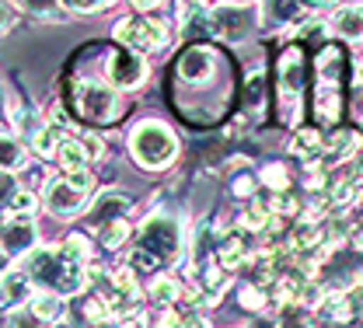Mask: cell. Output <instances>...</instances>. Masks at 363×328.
<instances>
[{
    "mask_svg": "<svg viewBox=\"0 0 363 328\" xmlns=\"http://www.w3.org/2000/svg\"><path fill=\"white\" fill-rule=\"evenodd\" d=\"M304 11H308V0H262V18L272 28L294 25Z\"/></svg>",
    "mask_w": 363,
    "mask_h": 328,
    "instance_id": "cell-11",
    "label": "cell"
},
{
    "mask_svg": "<svg viewBox=\"0 0 363 328\" xmlns=\"http://www.w3.org/2000/svg\"><path fill=\"white\" fill-rule=\"evenodd\" d=\"M279 81H283L286 98H297V94H301V52H297V49H290V52L283 56V63H279Z\"/></svg>",
    "mask_w": 363,
    "mask_h": 328,
    "instance_id": "cell-17",
    "label": "cell"
},
{
    "mask_svg": "<svg viewBox=\"0 0 363 328\" xmlns=\"http://www.w3.org/2000/svg\"><path fill=\"white\" fill-rule=\"evenodd\" d=\"M130 210V196H123V192H105L98 203H94V210H91V224L98 227V224H105V220H112V217H123Z\"/></svg>",
    "mask_w": 363,
    "mask_h": 328,
    "instance_id": "cell-14",
    "label": "cell"
},
{
    "mask_svg": "<svg viewBox=\"0 0 363 328\" xmlns=\"http://www.w3.org/2000/svg\"><path fill=\"white\" fill-rule=\"evenodd\" d=\"M70 259H77V262H84L88 266V259H91V248H88V241L81 234H70V237H63V244H60Z\"/></svg>",
    "mask_w": 363,
    "mask_h": 328,
    "instance_id": "cell-28",
    "label": "cell"
},
{
    "mask_svg": "<svg viewBox=\"0 0 363 328\" xmlns=\"http://www.w3.org/2000/svg\"><path fill=\"white\" fill-rule=\"evenodd\" d=\"M56 161H60V168L63 171H81V168H88V150H84V143L81 140H60L56 147Z\"/></svg>",
    "mask_w": 363,
    "mask_h": 328,
    "instance_id": "cell-16",
    "label": "cell"
},
{
    "mask_svg": "<svg viewBox=\"0 0 363 328\" xmlns=\"http://www.w3.org/2000/svg\"><path fill=\"white\" fill-rule=\"evenodd\" d=\"M32 248H35V224H32V217L7 213V220L0 224V251L7 259H21Z\"/></svg>",
    "mask_w": 363,
    "mask_h": 328,
    "instance_id": "cell-7",
    "label": "cell"
},
{
    "mask_svg": "<svg viewBox=\"0 0 363 328\" xmlns=\"http://www.w3.org/2000/svg\"><path fill=\"white\" fill-rule=\"evenodd\" d=\"M339 0H308V7H335Z\"/></svg>",
    "mask_w": 363,
    "mask_h": 328,
    "instance_id": "cell-41",
    "label": "cell"
},
{
    "mask_svg": "<svg viewBox=\"0 0 363 328\" xmlns=\"http://www.w3.org/2000/svg\"><path fill=\"white\" fill-rule=\"evenodd\" d=\"M248 259V244H245V234H227L220 241V266L227 273H234L241 262Z\"/></svg>",
    "mask_w": 363,
    "mask_h": 328,
    "instance_id": "cell-18",
    "label": "cell"
},
{
    "mask_svg": "<svg viewBox=\"0 0 363 328\" xmlns=\"http://www.w3.org/2000/svg\"><path fill=\"white\" fill-rule=\"evenodd\" d=\"M25 276L32 283H39L43 290L70 297L84 286V262L70 259L60 244L56 248H39V251L25 255Z\"/></svg>",
    "mask_w": 363,
    "mask_h": 328,
    "instance_id": "cell-1",
    "label": "cell"
},
{
    "mask_svg": "<svg viewBox=\"0 0 363 328\" xmlns=\"http://www.w3.org/2000/svg\"><path fill=\"white\" fill-rule=\"evenodd\" d=\"M25 161H28L25 147L14 140V137H4L0 133V168L4 171H18V168H25Z\"/></svg>",
    "mask_w": 363,
    "mask_h": 328,
    "instance_id": "cell-20",
    "label": "cell"
},
{
    "mask_svg": "<svg viewBox=\"0 0 363 328\" xmlns=\"http://www.w3.org/2000/svg\"><path fill=\"white\" fill-rule=\"evenodd\" d=\"M315 115H318V123H335V115H339V94L332 91L328 84L315 98Z\"/></svg>",
    "mask_w": 363,
    "mask_h": 328,
    "instance_id": "cell-25",
    "label": "cell"
},
{
    "mask_svg": "<svg viewBox=\"0 0 363 328\" xmlns=\"http://www.w3.org/2000/svg\"><path fill=\"white\" fill-rule=\"evenodd\" d=\"M353 244H357V248L363 251V231H357V234H353Z\"/></svg>",
    "mask_w": 363,
    "mask_h": 328,
    "instance_id": "cell-42",
    "label": "cell"
},
{
    "mask_svg": "<svg viewBox=\"0 0 363 328\" xmlns=\"http://www.w3.org/2000/svg\"><path fill=\"white\" fill-rule=\"evenodd\" d=\"M318 67H321V77H325V81H332V74H335L332 67H339V52H335V49H325V56H321V63H318Z\"/></svg>",
    "mask_w": 363,
    "mask_h": 328,
    "instance_id": "cell-35",
    "label": "cell"
},
{
    "mask_svg": "<svg viewBox=\"0 0 363 328\" xmlns=\"http://www.w3.org/2000/svg\"><path fill=\"white\" fill-rule=\"evenodd\" d=\"M269 213L272 217H290V213H297V203H294V196H272L269 199Z\"/></svg>",
    "mask_w": 363,
    "mask_h": 328,
    "instance_id": "cell-30",
    "label": "cell"
},
{
    "mask_svg": "<svg viewBox=\"0 0 363 328\" xmlns=\"http://www.w3.org/2000/svg\"><path fill=\"white\" fill-rule=\"evenodd\" d=\"M227 4H248V0H227Z\"/></svg>",
    "mask_w": 363,
    "mask_h": 328,
    "instance_id": "cell-43",
    "label": "cell"
},
{
    "mask_svg": "<svg viewBox=\"0 0 363 328\" xmlns=\"http://www.w3.org/2000/svg\"><path fill=\"white\" fill-rule=\"evenodd\" d=\"M32 14H43V18H52L56 14V7H60V0H21Z\"/></svg>",
    "mask_w": 363,
    "mask_h": 328,
    "instance_id": "cell-33",
    "label": "cell"
},
{
    "mask_svg": "<svg viewBox=\"0 0 363 328\" xmlns=\"http://www.w3.org/2000/svg\"><path fill=\"white\" fill-rule=\"evenodd\" d=\"M116 43H123L133 52H154L168 43V25L161 18H147V14H133L126 21L116 25Z\"/></svg>",
    "mask_w": 363,
    "mask_h": 328,
    "instance_id": "cell-4",
    "label": "cell"
},
{
    "mask_svg": "<svg viewBox=\"0 0 363 328\" xmlns=\"http://www.w3.org/2000/svg\"><path fill=\"white\" fill-rule=\"evenodd\" d=\"M7 213H14V217H32V213H35V196L14 188V196L7 199Z\"/></svg>",
    "mask_w": 363,
    "mask_h": 328,
    "instance_id": "cell-27",
    "label": "cell"
},
{
    "mask_svg": "<svg viewBox=\"0 0 363 328\" xmlns=\"http://www.w3.org/2000/svg\"><path fill=\"white\" fill-rule=\"evenodd\" d=\"M241 304H245L248 311H259V307L266 304V297H262L259 286H245V290H241Z\"/></svg>",
    "mask_w": 363,
    "mask_h": 328,
    "instance_id": "cell-32",
    "label": "cell"
},
{
    "mask_svg": "<svg viewBox=\"0 0 363 328\" xmlns=\"http://www.w3.org/2000/svg\"><path fill=\"white\" fill-rule=\"evenodd\" d=\"M32 280L25 276V269H7L0 273V311H18L28 304Z\"/></svg>",
    "mask_w": 363,
    "mask_h": 328,
    "instance_id": "cell-9",
    "label": "cell"
},
{
    "mask_svg": "<svg viewBox=\"0 0 363 328\" xmlns=\"http://www.w3.org/2000/svg\"><path fill=\"white\" fill-rule=\"evenodd\" d=\"M290 150L297 154V157H304V161H318L321 157V133L315 130H301L294 143H290Z\"/></svg>",
    "mask_w": 363,
    "mask_h": 328,
    "instance_id": "cell-22",
    "label": "cell"
},
{
    "mask_svg": "<svg viewBox=\"0 0 363 328\" xmlns=\"http://www.w3.org/2000/svg\"><path fill=\"white\" fill-rule=\"evenodd\" d=\"M210 18V32H217V35H224V39H241L245 32H248V14L245 11H238V7H217V11H210L206 14Z\"/></svg>",
    "mask_w": 363,
    "mask_h": 328,
    "instance_id": "cell-10",
    "label": "cell"
},
{
    "mask_svg": "<svg viewBox=\"0 0 363 328\" xmlns=\"http://www.w3.org/2000/svg\"><path fill=\"white\" fill-rule=\"evenodd\" d=\"M179 70L185 81H206L210 70H213V52H210V49H189V52L182 56Z\"/></svg>",
    "mask_w": 363,
    "mask_h": 328,
    "instance_id": "cell-13",
    "label": "cell"
},
{
    "mask_svg": "<svg viewBox=\"0 0 363 328\" xmlns=\"http://www.w3.org/2000/svg\"><path fill=\"white\" fill-rule=\"evenodd\" d=\"M0 108H4V91H0Z\"/></svg>",
    "mask_w": 363,
    "mask_h": 328,
    "instance_id": "cell-46",
    "label": "cell"
},
{
    "mask_svg": "<svg viewBox=\"0 0 363 328\" xmlns=\"http://www.w3.org/2000/svg\"><path fill=\"white\" fill-rule=\"evenodd\" d=\"M150 300L157 307H172L179 300V283L172 280V276H157V280L150 283Z\"/></svg>",
    "mask_w": 363,
    "mask_h": 328,
    "instance_id": "cell-24",
    "label": "cell"
},
{
    "mask_svg": "<svg viewBox=\"0 0 363 328\" xmlns=\"http://www.w3.org/2000/svg\"><path fill=\"white\" fill-rule=\"evenodd\" d=\"M130 150H133V161L147 171H161L175 161L179 154V140L175 133L164 126V123H140L130 137Z\"/></svg>",
    "mask_w": 363,
    "mask_h": 328,
    "instance_id": "cell-2",
    "label": "cell"
},
{
    "mask_svg": "<svg viewBox=\"0 0 363 328\" xmlns=\"http://www.w3.org/2000/svg\"><path fill=\"white\" fill-rule=\"evenodd\" d=\"M332 32L350 39V43H363V7H342L332 18Z\"/></svg>",
    "mask_w": 363,
    "mask_h": 328,
    "instance_id": "cell-12",
    "label": "cell"
},
{
    "mask_svg": "<svg viewBox=\"0 0 363 328\" xmlns=\"http://www.w3.org/2000/svg\"><path fill=\"white\" fill-rule=\"evenodd\" d=\"M140 248H147L161 266L164 262H175L182 251V227L175 217H164V213H154L143 231H140Z\"/></svg>",
    "mask_w": 363,
    "mask_h": 328,
    "instance_id": "cell-3",
    "label": "cell"
},
{
    "mask_svg": "<svg viewBox=\"0 0 363 328\" xmlns=\"http://www.w3.org/2000/svg\"><path fill=\"white\" fill-rule=\"evenodd\" d=\"M157 266H161V262H157L147 248H136L133 255H130V269H133V273H154Z\"/></svg>",
    "mask_w": 363,
    "mask_h": 328,
    "instance_id": "cell-29",
    "label": "cell"
},
{
    "mask_svg": "<svg viewBox=\"0 0 363 328\" xmlns=\"http://www.w3.org/2000/svg\"><path fill=\"white\" fill-rule=\"evenodd\" d=\"M74 101H77V112L91 123H112L119 115V94L98 81H77Z\"/></svg>",
    "mask_w": 363,
    "mask_h": 328,
    "instance_id": "cell-5",
    "label": "cell"
},
{
    "mask_svg": "<svg viewBox=\"0 0 363 328\" xmlns=\"http://www.w3.org/2000/svg\"><path fill=\"white\" fill-rule=\"evenodd\" d=\"M88 196H91L88 188L74 186L67 175H63V179H49V182H45V192H43L45 210L56 213V217H63V220L77 217V213L88 206Z\"/></svg>",
    "mask_w": 363,
    "mask_h": 328,
    "instance_id": "cell-6",
    "label": "cell"
},
{
    "mask_svg": "<svg viewBox=\"0 0 363 328\" xmlns=\"http://www.w3.org/2000/svg\"><path fill=\"white\" fill-rule=\"evenodd\" d=\"M98 237H101L105 248H123L126 237H130V224H126L123 217H112V220L98 224Z\"/></svg>",
    "mask_w": 363,
    "mask_h": 328,
    "instance_id": "cell-21",
    "label": "cell"
},
{
    "mask_svg": "<svg viewBox=\"0 0 363 328\" xmlns=\"http://www.w3.org/2000/svg\"><path fill=\"white\" fill-rule=\"evenodd\" d=\"M325 147H328V154H332L335 161H342V157H353V154H357L360 137H357V133H346V130H335V133L325 137Z\"/></svg>",
    "mask_w": 363,
    "mask_h": 328,
    "instance_id": "cell-19",
    "label": "cell"
},
{
    "mask_svg": "<svg viewBox=\"0 0 363 328\" xmlns=\"http://www.w3.org/2000/svg\"><path fill=\"white\" fill-rule=\"evenodd\" d=\"M0 273H4V251H0Z\"/></svg>",
    "mask_w": 363,
    "mask_h": 328,
    "instance_id": "cell-44",
    "label": "cell"
},
{
    "mask_svg": "<svg viewBox=\"0 0 363 328\" xmlns=\"http://www.w3.org/2000/svg\"><path fill=\"white\" fill-rule=\"evenodd\" d=\"M7 25H11V11L0 4V28H7Z\"/></svg>",
    "mask_w": 363,
    "mask_h": 328,
    "instance_id": "cell-40",
    "label": "cell"
},
{
    "mask_svg": "<svg viewBox=\"0 0 363 328\" xmlns=\"http://www.w3.org/2000/svg\"><path fill=\"white\" fill-rule=\"evenodd\" d=\"M262 179H266L272 188H286V171H283V168H276V164L266 168V175H262Z\"/></svg>",
    "mask_w": 363,
    "mask_h": 328,
    "instance_id": "cell-36",
    "label": "cell"
},
{
    "mask_svg": "<svg viewBox=\"0 0 363 328\" xmlns=\"http://www.w3.org/2000/svg\"><path fill=\"white\" fill-rule=\"evenodd\" d=\"M272 220L269 206H262V203H255V206H248L245 210V217H241V224H245V231H266Z\"/></svg>",
    "mask_w": 363,
    "mask_h": 328,
    "instance_id": "cell-26",
    "label": "cell"
},
{
    "mask_svg": "<svg viewBox=\"0 0 363 328\" xmlns=\"http://www.w3.org/2000/svg\"><path fill=\"white\" fill-rule=\"evenodd\" d=\"M357 77H360V84H363V67H360V74H357Z\"/></svg>",
    "mask_w": 363,
    "mask_h": 328,
    "instance_id": "cell-45",
    "label": "cell"
},
{
    "mask_svg": "<svg viewBox=\"0 0 363 328\" xmlns=\"http://www.w3.org/2000/svg\"><path fill=\"white\" fill-rule=\"evenodd\" d=\"M161 0H133V7H140V11H150V7H157Z\"/></svg>",
    "mask_w": 363,
    "mask_h": 328,
    "instance_id": "cell-39",
    "label": "cell"
},
{
    "mask_svg": "<svg viewBox=\"0 0 363 328\" xmlns=\"http://www.w3.org/2000/svg\"><path fill=\"white\" fill-rule=\"evenodd\" d=\"M14 179H11V171H4V168H0V203H7V199H11V196H14Z\"/></svg>",
    "mask_w": 363,
    "mask_h": 328,
    "instance_id": "cell-37",
    "label": "cell"
},
{
    "mask_svg": "<svg viewBox=\"0 0 363 328\" xmlns=\"http://www.w3.org/2000/svg\"><path fill=\"white\" fill-rule=\"evenodd\" d=\"M60 4H63L67 11H84V14H88V11H98V7H108L112 0H60Z\"/></svg>",
    "mask_w": 363,
    "mask_h": 328,
    "instance_id": "cell-34",
    "label": "cell"
},
{
    "mask_svg": "<svg viewBox=\"0 0 363 328\" xmlns=\"http://www.w3.org/2000/svg\"><path fill=\"white\" fill-rule=\"evenodd\" d=\"M63 311H67L63 293L45 290V293H35V297H32V315H35L39 322H60V318H63Z\"/></svg>",
    "mask_w": 363,
    "mask_h": 328,
    "instance_id": "cell-15",
    "label": "cell"
},
{
    "mask_svg": "<svg viewBox=\"0 0 363 328\" xmlns=\"http://www.w3.org/2000/svg\"><path fill=\"white\" fill-rule=\"evenodd\" d=\"M346 307H350V322L363 318V283H357V286L346 293Z\"/></svg>",
    "mask_w": 363,
    "mask_h": 328,
    "instance_id": "cell-31",
    "label": "cell"
},
{
    "mask_svg": "<svg viewBox=\"0 0 363 328\" xmlns=\"http://www.w3.org/2000/svg\"><path fill=\"white\" fill-rule=\"evenodd\" d=\"M81 143H84L88 157H101V137H94V133H84V137H81Z\"/></svg>",
    "mask_w": 363,
    "mask_h": 328,
    "instance_id": "cell-38",
    "label": "cell"
},
{
    "mask_svg": "<svg viewBox=\"0 0 363 328\" xmlns=\"http://www.w3.org/2000/svg\"><path fill=\"white\" fill-rule=\"evenodd\" d=\"M60 130L56 126H39L35 133H32V150L39 154V157H56V147H60Z\"/></svg>",
    "mask_w": 363,
    "mask_h": 328,
    "instance_id": "cell-23",
    "label": "cell"
},
{
    "mask_svg": "<svg viewBox=\"0 0 363 328\" xmlns=\"http://www.w3.org/2000/svg\"><path fill=\"white\" fill-rule=\"evenodd\" d=\"M108 81L116 88H140L147 81V63L136 56L133 49L130 52H112L108 56Z\"/></svg>",
    "mask_w": 363,
    "mask_h": 328,
    "instance_id": "cell-8",
    "label": "cell"
}]
</instances>
